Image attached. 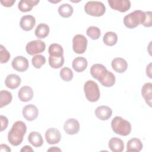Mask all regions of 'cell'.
<instances>
[{
  "mask_svg": "<svg viewBox=\"0 0 152 152\" xmlns=\"http://www.w3.org/2000/svg\"><path fill=\"white\" fill-rule=\"evenodd\" d=\"M27 131L24 122L18 121L14 123L8 134V140L14 146H18L23 142L24 136Z\"/></svg>",
  "mask_w": 152,
  "mask_h": 152,
  "instance_id": "1",
  "label": "cell"
},
{
  "mask_svg": "<svg viewBox=\"0 0 152 152\" xmlns=\"http://www.w3.org/2000/svg\"><path fill=\"white\" fill-rule=\"evenodd\" d=\"M111 127L115 134L122 136H126L131 131L130 122L119 116H115L112 120Z\"/></svg>",
  "mask_w": 152,
  "mask_h": 152,
  "instance_id": "2",
  "label": "cell"
},
{
  "mask_svg": "<svg viewBox=\"0 0 152 152\" xmlns=\"http://www.w3.org/2000/svg\"><path fill=\"white\" fill-rule=\"evenodd\" d=\"M145 18V12L141 10H135L124 18V24L128 28H134L139 24H143Z\"/></svg>",
  "mask_w": 152,
  "mask_h": 152,
  "instance_id": "3",
  "label": "cell"
},
{
  "mask_svg": "<svg viewBox=\"0 0 152 152\" xmlns=\"http://www.w3.org/2000/svg\"><path fill=\"white\" fill-rule=\"evenodd\" d=\"M86 97L90 102H97L100 96V90L97 84L93 80H87L84 85Z\"/></svg>",
  "mask_w": 152,
  "mask_h": 152,
  "instance_id": "4",
  "label": "cell"
},
{
  "mask_svg": "<svg viewBox=\"0 0 152 152\" xmlns=\"http://www.w3.org/2000/svg\"><path fill=\"white\" fill-rule=\"evenodd\" d=\"M84 11L88 15L94 17H100L104 14L106 7L102 2L90 1L85 4Z\"/></svg>",
  "mask_w": 152,
  "mask_h": 152,
  "instance_id": "5",
  "label": "cell"
},
{
  "mask_svg": "<svg viewBox=\"0 0 152 152\" xmlns=\"http://www.w3.org/2000/svg\"><path fill=\"white\" fill-rule=\"evenodd\" d=\"M87 39L83 34H76L72 39L73 50L78 54L83 53L87 48Z\"/></svg>",
  "mask_w": 152,
  "mask_h": 152,
  "instance_id": "6",
  "label": "cell"
},
{
  "mask_svg": "<svg viewBox=\"0 0 152 152\" xmlns=\"http://www.w3.org/2000/svg\"><path fill=\"white\" fill-rule=\"evenodd\" d=\"M46 45L40 40H34L29 42L26 46V50L30 55L40 53L45 51Z\"/></svg>",
  "mask_w": 152,
  "mask_h": 152,
  "instance_id": "7",
  "label": "cell"
},
{
  "mask_svg": "<svg viewBox=\"0 0 152 152\" xmlns=\"http://www.w3.org/2000/svg\"><path fill=\"white\" fill-rule=\"evenodd\" d=\"M107 2L111 8L121 12L127 11L131 7V2L128 0H108Z\"/></svg>",
  "mask_w": 152,
  "mask_h": 152,
  "instance_id": "8",
  "label": "cell"
},
{
  "mask_svg": "<svg viewBox=\"0 0 152 152\" xmlns=\"http://www.w3.org/2000/svg\"><path fill=\"white\" fill-rule=\"evenodd\" d=\"M12 68L18 72H24L28 68V61L27 59L23 56H17L11 62Z\"/></svg>",
  "mask_w": 152,
  "mask_h": 152,
  "instance_id": "9",
  "label": "cell"
},
{
  "mask_svg": "<svg viewBox=\"0 0 152 152\" xmlns=\"http://www.w3.org/2000/svg\"><path fill=\"white\" fill-rule=\"evenodd\" d=\"M64 129L67 134H76L80 131V123L76 119L69 118L65 121L64 125Z\"/></svg>",
  "mask_w": 152,
  "mask_h": 152,
  "instance_id": "10",
  "label": "cell"
},
{
  "mask_svg": "<svg viewBox=\"0 0 152 152\" xmlns=\"http://www.w3.org/2000/svg\"><path fill=\"white\" fill-rule=\"evenodd\" d=\"M45 135L46 140L49 144H58L61 138L59 131L55 128H50L47 129Z\"/></svg>",
  "mask_w": 152,
  "mask_h": 152,
  "instance_id": "11",
  "label": "cell"
},
{
  "mask_svg": "<svg viewBox=\"0 0 152 152\" xmlns=\"http://www.w3.org/2000/svg\"><path fill=\"white\" fill-rule=\"evenodd\" d=\"M23 117L28 121H32L37 118L39 115L38 109L32 104L25 106L22 110Z\"/></svg>",
  "mask_w": 152,
  "mask_h": 152,
  "instance_id": "12",
  "label": "cell"
},
{
  "mask_svg": "<svg viewBox=\"0 0 152 152\" xmlns=\"http://www.w3.org/2000/svg\"><path fill=\"white\" fill-rule=\"evenodd\" d=\"M36 19L31 15H26L23 16L20 21V26L24 31H30L32 30L35 26Z\"/></svg>",
  "mask_w": 152,
  "mask_h": 152,
  "instance_id": "13",
  "label": "cell"
},
{
  "mask_svg": "<svg viewBox=\"0 0 152 152\" xmlns=\"http://www.w3.org/2000/svg\"><path fill=\"white\" fill-rule=\"evenodd\" d=\"M107 72L106 68L102 64H95L90 68V74L91 76L99 81Z\"/></svg>",
  "mask_w": 152,
  "mask_h": 152,
  "instance_id": "14",
  "label": "cell"
},
{
  "mask_svg": "<svg viewBox=\"0 0 152 152\" xmlns=\"http://www.w3.org/2000/svg\"><path fill=\"white\" fill-rule=\"evenodd\" d=\"M96 117L102 121L108 120L112 115V110L107 106H100L95 109Z\"/></svg>",
  "mask_w": 152,
  "mask_h": 152,
  "instance_id": "15",
  "label": "cell"
},
{
  "mask_svg": "<svg viewBox=\"0 0 152 152\" xmlns=\"http://www.w3.org/2000/svg\"><path fill=\"white\" fill-rule=\"evenodd\" d=\"M113 69L118 73L124 72L128 68V64L125 59L122 58H115L111 62Z\"/></svg>",
  "mask_w": 152,
  "mask_h": 152,
  "instance_id": "16",
  "label": "cell"
},
{
  "mask_svg": "<svg viewBox=\"0 0 152 152\" xmlns=\"http://www.w3.org/2000/svg\"><path fill=\"white\" fill-rule=\"evenodd\" d=\"M34 93L33 89L27 86H23L20 88L18 92V97L19 99L24 102L31 100L33 97Z\"/></svg>",
  "mask_w": 152,
  "mask_h": 152,
  "instance_id": "17",
  "label": "cell"
},
{
  "mask_svg": "<svg viewBox=\"0 0 152 152\" xmlns=\"http://www.w3.org/2000/svg\"><path fill=\"white\" fill-rule=\"evenodd\" d=\"M21 83V78L17 74H11L7 76L5 80V86L10 89L17 88Z\"/></svg>",
  "mask_w": 152,
  "mask_h": 152,
  "instance_id": "18",
  "label": "cell"
},
{
  "mask_svg": "<svg viewBox=\"0 0 152 152\" xmlns=\"http://www.w3.org/2000/svg\"><path fill=\"white\" fill-rule=\"evenodd\" d=\"M88 63L87 59L81 56H78L75 58L72 62V66L73 69L77 72H81L84 71L87 66Z\"/></svg>",
  "mask_w": 152,
  "mask_h": 152,
  "instance_id": "19",
  "label": "cell"
},
{
  "mask_svg": "<svg viewBox=\"0 0 152 152\" xmlns=\"http://www.w3.org/2000/svg\"><path fill=\"white\" fill-rule=\"evenodd\" d=\"M108 145L110 150L113 152H121L124 148L123 141L118 137H113L110 139Z\"/></svg>",
  "mask_w": 152,
  "mask_h": 152,
  "instance_id": "20",
  "label": "cell"
},
{
  "mask_svg": "<svg viewBox=\"0 0 152 152\" xmlns=\"http://www.w3.org/2000/svg\"><path fill=\"white\" fill-rule=\"evenodd\" d=\"M141 94L144 99L146 103L151 107V96H152V84L151 83H145L141 88Z\"/></svg>",
  "mask_w": 152,
  "mask_h": 152,
  "instance_id": "21",
  "label": "cell"
},
{
  "mask_svg": "<svg viewBox=\"0 0 152 152\" xmlns=\"http://www.w3.org/2000/svg\"><path fill=\"white\" fill-rule=\"evenodd\" d=\"M28 142L35 147H41L43 144V140L41 134L36 131L31 132L28 136Z\"/></svg>",
  "mask_w": 152,
  "mask_h": 152,
  "instance_id": "22",
  "label": "cell"
},
{
  "mask_svg": "<svg viewBox=\"0 0 152 152\" xmlns=\"http://www.w3.org/2000/svg\"><path fill=\"white\" fill-rule=\"evenodd\" d=\"M143 147L141 141L137 138H132L130 139L126 144L127 151H140Z\"/></svg>",
  "mask_w": 152,
  "mask_h": 152,
  "instance_id": "23",
  "label": "cell"
},
{
  "mask_svg": "<svg viewBox=\"0 0 152 152\" xmlns=\"http://www.w3.org/2000/svg\"><path fill=\"white\" fill-rule=\"evenodd\" d=\"M39 2V0H21L18 4V8L19 10L22 12H28L31 11L32 8Z\"/></svg>",
  "mask_w": 152,
  "mask_h": 152,
  "instance_id": "24",
  "label": "cell"
},
{
  "mask_svg": "<svg viewBox=\"0 0 152 152\" xmlns=\"http://www.w3.org/2000/svg\"><path fill=\"white\" fill-rule=\"evenodd\" d=\"M49 27L45 23H40L35 29V35L37 38L43 39L47 37L49 33Z\"/></svg>",
  "mask_w": 152,
  "mask_h": 152,
  "instance_id": "25",
  "label": "cell"
},
{
  "mask_svg": "<svg viewBox=\"0 0 152 152\" xmlns=\"http://www.w3.org/2000/svg\"><path fill=\"white\" fill-rule=\"evenodd\" d=\"M116 78L115 75L110 71H107L106 74L99 81L102 86L106 87H110L115 83Z\"/></svg>",
  "mask_w": 152,
  "mask_h": 152,
  "instance_id": "26",
  "label": "cell"
},
{
  "mask_svg": "<svg viewBox=\"0 0 152 152\" xmlns=\"http://www.w3.org/2000/svg\"><path fill=\"white\" fill-rule=\"evenodd\" d=\"M58 11L61 17L68 18L72 15L74 10L72 7L69 4H63L59 7Z\"/></svg>",
  "mask_w": 152,
  "mask_h": 152,
  "instance_id": "27",
  "label": "cell"
},
{
  "mask_svg": "<svg viewBox=\"0 0 152 152\" xmlns=\"http://www.w3.org/2000/svg\"><path fill=\"white\" fill-rule=\"evenodd\" d=\"M49 65L55 69L61 68L64 64V56H50L49 57Z\"/></svg>",
  "mask_w": 152,
  "mask_h": 152,
  "instance_id": "28",
  "label": "cell"
},
{
  "mask_svg": "<svg viewBox=\"0 0 152 152\" xmlns=\"http://www.w3.org/2000/svg\"><path fill=\"white\" fill-rule=\"evenodd\" d=\"M103 41L104 43L107 46H113L118 41V36L114 32L107 31L103 36Z\"/></svg>",
  "mask_w": 152,
  "mask_h": 152,
  "instance_id": "29",
  "label": "cell"
},
{
  "mask_svg": "<svg viewBox=\"0 0 152 152\" xmlns=\"http://www.w3.org/2000/svg\"><path fill=\"white\" fill-rule=\"evenodd\" d=\"M12 99V96L10 91L5 90H1L0 92V107L2 108L10 104Z\"/></svg>",
  "mask_w": 152,
  "mask_h": 152,
  "instance_id": "30",
  "label": "cell"
},
{
  "mask_svg": "<svg viewBox=\"0 0 152 152\" xmlns=\"http://www.w3.org/2000/svg\"><path fill=\"white\" fill-rule=\"evenodd\" d=\"M48 52L50 56H63L64 50L61 45L57 43H52L49 47Z\"/></svg>",
  "mask_w": 152,
  "mask_h": 152,
  "instance_id": "31",
  "label": "cell"
},
{
  "mask_svg": "<svg viewBox=\"0 0 152 152\" xmlns=\"http://www.w3.org/2000/svg\"><path fill=\"white\" fill-rule=\"evenodd\" d=\"M86 34L92 40H97L100 36L101 31L99 27L96 26H90L87 29Z\"/></svg>",
  "mask_w": 152,
  "mask_h": 152,
  "instance_id": "32",
  "label": "cell"
},
{
  "mask_svg": "<svg viewBox=\"0 0 152 152\" xmlns=\"http://www.w3.org/2000/svg\"><path fill=\"white\" fill-rule=\"evenodd\" d=\"M31 63L34 68L39 69L46 63V58L43 55H36L31 59Z\"/></svg>",
  "mask_w": 152,
  "mask_h": 152,
  "instance_id": "33",
  "label": "cell"
},
{
  "mask_svg": "<svg viewBox=\"0 0 152 152\" xmlns=\"http://www.w3.org/2000/svg\"><path fill=\"white\" fill-rule=\"evenodd\" d=\"M60 77L65 81H69L73 78V72L72 70L68 67L62 68L60 71Z\"/></svg>",
  "mask_w": 152,
  "mask_h": 152,
  "instance_id": "34",
  "label": "cell"
},
{
  "mask_svg": "<svg viewBox=\"0 0 152 152\" xmlns=\"http://www.w3.org/2000/svg\"><path fill=\"white\" fill-rule=\"evenodd\" d=\"M10 53L6 48L2 45H0V62L1 64L6 63L10 59Z\"/></svg>",
  "mask_w": 152,
  "mask_h": 152,
  "instance_id": "35",
  "label": "cell"
},
{
  "mask_svg": "<svg viewBox=\"0 0 152 152\" xmlns=\"http://www.w3.org/2000/svg\"><path fill=\"white\" fill-rule=\"evenodd\" d=\"M145 18L143 23V26L146 27H150L152 26V13L151 11H146Z\"/></svg>",
  "mask_w": 152,
  "mask_h": 152,
  "instance_id": "36",
  "label": "cell"
},
{
  "mask_svg": "<svg viewBox=\"0 0 152 152\" xmlns=\"http://www.w3.org/2000/svg\"><path fill=\"white\" fill-rule=\"evenodd\" d=\"M0 120H1V131H3L4 129H5L8 126V118L3 115H1L0 116Z\"/></svg>",
  "mask_w": 152,
  "mask_h": 152,
  "instance_id": "37",
  "label": "cell"
},
{
  "mask_svg": "<svg viewBox=\"0 0 152 152\" xmlns=\"http://www.w3.org/2000/svg\"><path fill=\"white\" fill-rule=\"evenodd\" d=\"M15 0H5V1H1V4L6 7H10L13 5L15 3Z\"/></svg>",
  "mask_w": 152,
  "mask_h": 152,
  "instance_id": "38",
  "label": "cell"
},
{
  "mask_svg": "<svg viewBox=\"0 0 152 152\" xmlns=\"http://www.w3.org/2000/svg\"><path fill=\"white\" fill-rule=\"evenodd\" d=\"M0 151H11V148L7 145L2 144L0 145Z\"/></svg>",
  "mask_w": 152,
  "mask_h": 152,
  "instance_id": "39",
  "label": "cell"
},
{
  "mask_svg": "<svg viewBox=\"0 0 152 152\" xmlns=\"http://www.w3.org/2000/svg\"><path fill=\"white\" fill-rule=\"evenodd\" d=\"M146 74L147 76L151 78V63H150L146 68Z\"/></svg>",
  "mask_w": 152,
  "mask_h": 152,
  "instance_id": "40",
  "label": "cell"
},
{
  "mask_svg": "<svg viewBox=\"0 0 152 152\" xmlns=\"http://www.w3.org/2000/svg\"><path fill=\"white\" fill-rule=\"evenodd\" d=\"M20 151H24V152H28V151H33L32 148L29 145H25L20 150Z\"/></svg>",
  "mask_w": 152,
  "mask_h": 152,
  "instance_id": "41",
  "label": "cell"
},
{
  "mask_svg": "<svg viewBox=\"0 0 152 152\" xmlns=\"http://www.w3.org/2000/svg\"><path fill=\"white\" fill-rule=\"evenodd\" d=\"M48 151H61V150L56 147H50L49 149H48Z\"/></svg>",
  "mask_w": 152,
  "mask_h": 152,
  "instance_id": "42",
  "label": "cell"
}]
</instances>
